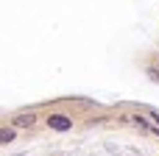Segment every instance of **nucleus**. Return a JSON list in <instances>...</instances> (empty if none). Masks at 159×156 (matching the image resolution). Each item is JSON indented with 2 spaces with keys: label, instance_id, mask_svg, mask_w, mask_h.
I'll return each instance as SVG.
<instances>
[{
  "label": "nucleus",
  "instance_id": "7ed1b4c3",
  "mask_svg": "<svg viewBox=\"0 0 159 156\" xmlns=\"http://www.w3.org/2000/svg\"><path fill=\"white\" fill-rule=\"evenodd\" d=\"M14 137H17V131H14V128H0V145L14 142Z\"/></svg>",
  "mask_w": 159,
  "mask_h": 156
},
{
  "label": "nucleus",
  "instance_id": "f03ea898",
  "mask_svg": "<svg viewBox=\"0 0 159 156\" xmlns=\"http://www.w3.org/2000/svg\"><path fill=\"white\" fill-rule=\"evenodd\" d=\"M11 123H14L11 128H31V126L36 123V114H34V112H28V114H17Z\"/></svg>",
  "mask_w": 159,
  "mask_h": 156
},
{
  "label": "nucleus",
  "instance_id": "20e7f679",
  "mask_svg": "<svg viewBox=\"0 0 159 156\" xmlns=\"http://www.w3.org/2000/svg\"><path fill=\"white\" fill-rule=\"evenodd\" d=\"M131 120H134L137 126H143V128H148V123H145V117H140V114H137V117H131Z\"/></svg>",
  "mask_w": 159,
  "mask_h": 156
},
{
  "label": "nucleus",
  "instance_id": "f257e3e1",
  "mask_svg": "<svg viewBox=\"0 0 159 156\" xmlns=\"http://www.w3.org/2000/svg\"><path fill=\"white\" fill-rule=\"evenodd\" d=\"M45 123H48V128H53V131H70V128H73V120H70L67 114H50Z\"/></svg>",
  "mask_w": 159,
  "mask_h": 156
},
{
  "label": "nucleus",
  "instance_id": "39448f33",
  "mask_svg": "<svg viewBox=\"0 0 159 156\" xmlns=\"http://www.w3.org/2000/svg\"><path fill=\"white\" fill-rule=\"evenodd\" d=\"M157 134H159V128H157Z\"/></svg>",
  "mask_w": 159,
  "mask_h": 156
}]
</instances>
